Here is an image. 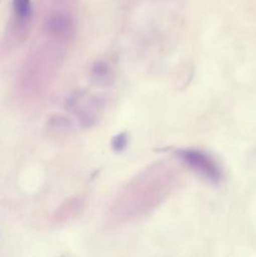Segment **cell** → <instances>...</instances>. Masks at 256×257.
<instances>
[{"label":"cell","instance_id":"obj_1","mask_svg":"<svg viewBox=\"0 0 256 257\" xmlns=\"http://www.w3.org/2000/svg\"><path fill=\"white\" fill-rule=\"evenodd\" d=\"M177 155L188 167L192 168L195 172H197L210 182L218 183L222 178V172L217 163L203 152L193 150H181L178 151Z\"/></svg>","mask_w":256,"mask_h":257},{"label":"cell","instance_id":"obj_2","mask_svg":"<svg viewBox=\"0 0 256 257\" xmlns=\"http://www.w3.org/2000/svg\"><path fill=\"white\" fill-rule=\"evenodd\" d=\"M47 30L52 37L58 38V39H68L74 35V20L67 13H53L47 19Z\"/></svg>","mask_w":256,"mask_h":257},{"label":"cell","instance_id":"obj_4","mask_svg":"<svg viewBox=\"0 0 256 257\" xmlns=\"http://www.w3.org/2000/svg\"><path fill=\"white\" fill-rule=\"evenodd\" d=\"M108 73H109V69H108V65L104 64V63H97L93 68V77L100 82L102 79H104L107 82L108 79Z\"/></svg>","mask_w":256,"mask_h":257},{"label":"cell","instance_id":"obj_3","mask_svg":"<svg viewBox=\"0 0 256 257\" xmlns=\"http://www.w3.org/2000/svg\"><path fill=\"white\" fill-rule=\"evenodd\" d=\"M13 15L19 28H25L32 18V2L30 0H13Z\"/></svg>","mask_w":256,"mask_h":257},{"label":"cell","instance_id":"obj_5","mask_svg":"<svg viewBox=\"0 0 256 257\" xmlns=\"http://www.w3.org/2000/svg\"><path fill=\"white\" fill-rule=\"evenodd\" d=\"M128 143V137L125 133H120V135L115 136L112 141V147L114 151H123L125 147H127Z\"/></svg>","mask_w":256,"mask_h":257}]
</instances>
